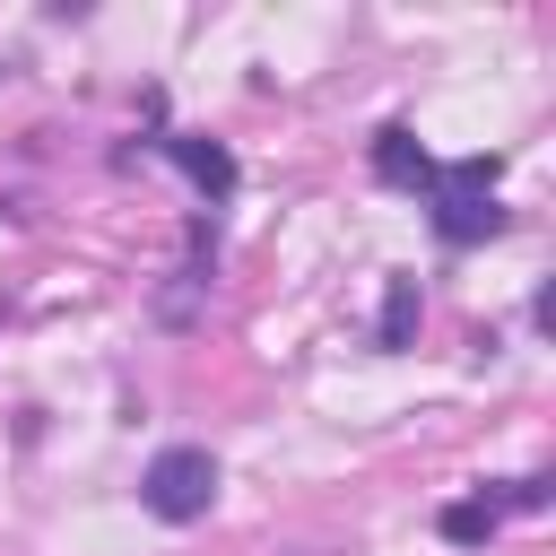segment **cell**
<instances>
[{
    "mask_svg": "<svg viewBox=\"0 0 556 556\" xmlns=\"http://www.w3.org/2000/svg\"><path fill=\"white\" fill-rule=\"evenodd\" d=\"M495 521H504L495 495H460V504H443V539H452V547H486Z\"/></svg>",
    "mask_w": 556,
    "mask_h": 556,
    "instance_id": "8992f818",
    "label": "cell"
},
{
    "mask_svg": "<svg viewBox=\"0 0 556 556\" xmlns=\"http://www.w3.org/2000/svg\"><path fill=\"white\" fill-rule=\"evenodd\" d=\"M417 321H426V295H417V278H391V287H382L374 348H408V339H417Z\"/></svg>",
    "mask_w": 556,
    "mask_h": 556,
    "instance_id": "5b68a950",
    "label": "cell"
},
{
    "mask_svg": "<svg viewBox=\"0 0 556 556\" xmlns=\"http://www.w3.org/2000/svg\"><path fill=\"white\" fill-rule=\"evenodd\" d=\"M156 148H165V156H174V165H182V174H191V182L208 191V208H217V200L235 191V148H226V139H200V130H174V139H156Z\"/></svg>",
    "mask_w": 556,
    "mask_h": 556,
    "instance_id": "3957f363",
    "label": "cell"
},
{
    "mask_svg": "<svg viewBox=\"0 0 556 556\" xmlns=\"http://www.w3.org/2000/svg\"><path fill=\"white\" fill-rule=\"evenodd\" d=\"M139 504H148L156 521H174V530L208 521V504H217V460H208L200 443H165V452L139 469Z\"/></svg>",
    "mask_w": 556,
    "mask_h": 556,
    "instance_id": "7a4b0ae2",
    "label": "cell"
},
{
    "mask_svg": "<svg viewBox=\"0 0 556 556\" xmlns=\"http://www.w3.org/2000/svg\"><path fill=\"white\" fill-rule=\"evenodd\" d=\"M374 174H382L391 191H426V182H434V156L417 148L408 122H382V130H374Z\"/></svg>",
    "mask_w": 556,
    "mask_h": 556,
    "instance_id": "277c9868",
    "label": "cell"
},
{
    "mask_svg": "<svg viewBox=\"0 0 556 556\" xmlns=\"http://www.w3.org/2000/svg\"><path fill=\"white\" fill-rule=\"evenodd\" d=\"M495 156H460V165H434V182H426V200H434V235L452 243V252H469V243H486V235H504V208H495Z\"/></svg>",
    "mask_w": 556,
    "mask_h": 556,
    "instance_id": "6da1fadb",
    "label": "cell"
}]
</instances>
